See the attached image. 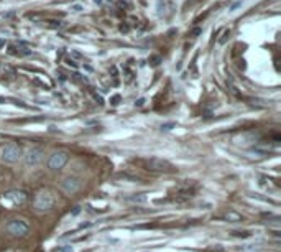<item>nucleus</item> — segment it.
<instances>
[{
	"instance_id": "1",
	"label": "nucleus",
	"mask_w": 281,
	"mask_h": 252,
	"mask_svg": "<svg viewBox=\"0 0 281 252\" xmlns=\"http://www.w3.org/2000/svg\"><path fill=\"white\" fill-rule=\"evenodd\" d=\"M56 195H54L51 190H43L36 195L35 198V208L38 211H50L56 206Z\"/></svg>"
},
{
	"instance_id": "2",
	"label": "nucleus",
	"mask_w": 281,
	"mask_h": 252,
	"mask_svg": "<svg viewBox=\"0 0 281 252\" xmlns=\"http://www.w3.org/2000/svg\"><path fill=\"white\" fill-rule=\"evenodd\" d=\"M5 229L10 236H13V238H25V236L30 232V224L25 221V219L13 218L5 224Z\"/></svg>"
},
{
	"instance_id": "3",
	"label": "nucleus",
	"mask_w": 281,
	"mask_h": 252,
	"mask_svg": "<svg viewBox=\"0 0 281 252\" xmlns=\"http://www.w3.org/2000/svg\"><path fill=\"white\" fill-rule=\"evenodd\" d=\"M21 159V148L17 144H7L0 148V162L4 163H17Z\"/></svg>"
},
{
	"instance_id": "4",
	"label": "nucleus",
	"mask_w": 281,
	"mask_h": 252,
	"mask_svg": "<svg viewBox=\"0 0 281 252\" xmlns=\"http://www.w3.org/2000/svg\"><path fill=\"white\" fill-rule=\"evenodd\" d=\"M68 160H69L68 152H64V150H58V152H54V153L50 157L48 167H50V170H61V168L68 163Z\"/></svg>"
},
{
	"instance_id": "5",
	"label": "nucleus",
	"mask_w": 281,
	"mask_h": 252,
	"mask_svg": "<svg viewBox=\"0 0 281 252\" xmlns=\"http://www.w3.org/2000/svg\"><path fill=\"white\" fill-rule=\"evenodd\" d=\"M27 201V193L21 190H12L9 193H5L4 203L10 204V206H21Z\"/></svg>"
},
{
	"instance_id": "6",
	"label": "nucleus",
	"mask_w": 281,
	"mask_h": 252,
	"mask_svg": "<svg viewBox=\"0 0 281 252\" xmlns=\"http://www.w3.org/2000/svg\"><path fill=\"white\" fill-rule=\"evenodd\" d=\"M43 155H45V150L41 147H33L30 148L25 155V163L28 167H36V165H40L41 160H43Z\"/></svg>"
},
{
	"instance_id": "7",
	"label": "nucleus",
	"mask_w": 281,
	"mask_h": 252,
	"mask_svg": "<svg viewBox=\"0 0 281 252\" xmlns=\"http://www.w3.org/2000/svg\"><path fill=\"white\" fill-rule=\"evenodd\" d=\"M79 188H81V182H79V178H76V177H66V178H62V182H61V190L68 193V195H74L76 191H79Z\"/></svg>"
},
{
	"instance_id": "8",
	"label": "nucleus",
	"mask_w": 281,
	"mask_h": 252,
	"mask_svg": "<svg viewBox=\"0 0 281 252\" xmlns=\"http://www.w3.org/2000/svg\"><path fill=\"white\" fill-rule=\"evenodd\" d=\"M148 168L155 170V171H171L173 170V165H171L168 160H163V159H152L148 160Z\"/></svg>"
},
{
	"instance_id": "9",
	"label": "nucleus",
	"mask_w": 281,
	"mask_h": 252,
	"mask_svg": "<svg viewBox=\"0 0 281 252\" xmlns=\"http://www.w3.org/2000/svg\"><path fill=\"white\" fill-rule=\"evenodd\" d=\"M225 219L230 223H240V221H244V216H240L235 211H229L227 215H225Z\"/></svg>"
},
{
	"instance_id": "10",
	"label": "nucleus",
	"mask_w": 281,
	"mask_h": 252,
	"mask_svg": "<svg viewBox=\"0 0 281 252\" xmlns=\"http://www.w3.org/2000/svg\"><path fill=\"white\" fill-rule=\"evenodd\" d=\"M128 201H130V203H140V204H142V203H146V196H145V195H137V196H130V198H128Z\"/></svg>"
},
{
	"instance_id": "11",
	"label": "nucleus",
	"mask_w": 281,
	"mask_h": 252,
	"mask_svg": "<svg viewBox=\"0 0 281 252\" xmlns=\"http://www.w3.org/2000/svg\"><path fill=\"white\" fill-rule=\"evenodd\" d=\"M232 236H235V238H250L252 231H232Z\"/></svg>"
},
{
	"instance_id": "12",
	"label": "nucleus",
	"mask_w": 281,
	"mask_h": 252,
	"mask_svg": "<svg viewBox=\"0 0 281 252\" xmlns=\"http://www.w3.org/2000/svg\"><path fill=\"white\" fill-rule=\"evenodd\" d=\"M242 5H244V0H237V2H233V4L229 7V12H235L237 9H240Z\"/></svg>"
},
{
	"instance_id": "13",
	"label": "nucleus",
	"mask_w": 281,
	"mask_h": 252,
	"mask_svg": "<svg viewBox=\"0 0 281 252\" xmlns=\"http://www.w3.org/2000/svg\"><path fill=\"white\" fill-rule=\"evenodd\" d=\"M230 36V30H225L224 31V36L221 38V40H219V43H221V45H224L225 42H227V38Z\"/></svg>"
},
{
	"instance_id": "14",
	"label": "nucleus",
	"mask_w": 281,
	"mask_h": 252,
	"mask_svg": "<svg viewBox=\"0 0 281 252\" xmlns=\"http://www.w3.org/2000/svg\"><path fill=\"white\" fill-rule=\"evenodd\" d=\"M175 125H176L175 122H168V124H163V125H161V130H166V132H168V130H171V129H173Z\"/></svg>"
},
{
	"instance_id": "15",
	"label": "nucleus",
	"mask_w": 281,
	"mask_h": 252,
	"mask_svg": "<svg viewBox=\"0 0 281 252\" xmlns=\"http://www.w3.org/2000/svg\"><path fill=\"white\" fill-rule=\"evenodd\" d=\"M119 101H120V96H114V98H112V104L117 106V104H119Z\"/></svg>"
},
{
	"instance_id": "16",
	"label": "nucleus",
	"mask_w": 281,
	"mask_h": 252,
	"mask_svg": "<svg viewBox=\"0 0 281 252\" xmlns=\"http://www.w3.org/2000/svg\"><path fill=\"white\" fill-rule=\"evenodd\" d=\"M135 104H137V106H138V107H142V106H143V104H145V99H138V101H137V102H135Z\"/></svg>"
},
{
	"instance_id": "17",
	"label": "nucleus",
	"mask_w": 281,
	"mask_h": 252,
	"mask_svg": "<svg viewBox=\"0 0 281 252\" xmlns=\"http://www.w3.org/2000/svg\"><path fill=\"white\" fill-rule=\"evenodd\" d=\"M201 31H202V28H196V30L192 31V36H198V35L201 33Z\"/></svg>"
},
{
	"instance_id": "18",
	"label": "nucleus",
	"mask_w": 281,
	"mask_h": 252,
	"mask_svg": "<svg viewBox=\"0 0 281 252\" xmlns=\"http://www.w3.org/2000/svg\"><path fill=\"white\" fill-rule=\"evenodd\" d=\"M73 10H76V12H79V10H81V5H74V7H73Z\"/></svg>"
},
{
	"instance_id": "19",
	"label": "nucleus",
	"mask_w": 281,
	"mask_h": 252,
	"mask_svg": "<svg viewBox=\"0 0 281 252\" xmlns=\"http://www.w3.org/2000/svg\"><path fill=\"white\" fill-rule=\"evenodd\" d=\"M68 65H69V66H76V63L71 61V60H68Z\"/></svg>"
},
{
	"instance_id": "20",
	"label": "nucleus",
	"mask_w": 281,
	"mask_h": 252,
	"mask_svg": "<svg viewBox=\"0 0 281 252\" xmlns=\"http://www.w3.org/2000/svg\"><path fill=\"white\" fill-rule=\"evenodd\" d=\"M94 4H97V5H100V4H102V0H94Z\"/></svg>"
},
{
	"instance_id": "21",
	"label": "nucleus",
	"mask_w": 281,
	"mask_h": 252,
	"mask_svg": "<svg viewBox=\"0 0 281 252\" xmlns=\"http://www.w3.org/2000/svg\"><path fill=\"white\" fill-rule=\"evenodd\" d=\"M107 2H112V0H107Z\"/></svg>"
}]
</instances>
